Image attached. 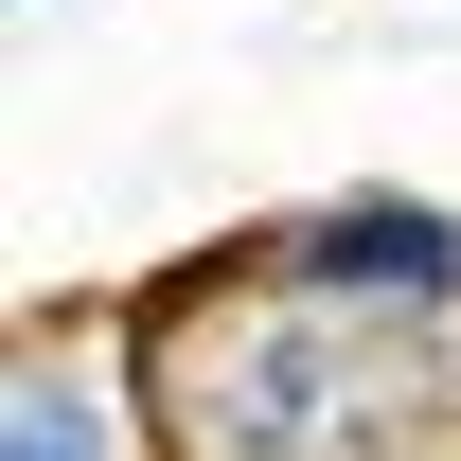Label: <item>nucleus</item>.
Wrapping results in <instances>:
<instances>
[{"label":"nucleus","mask_w":461,"mask_h":461,"mask_svg":"<svg viewBox=\"0 0 461 461\" xmlns=\"http://www.w3.org/2000/svg\"><path fill=\"white\" fill-rule=\"evenodd\" d=\"M124 355L160 461H461V320L408 302H320L177 249L160 285H124Z\"/></svg>","instance_id":"f257e3e1"},{"label":"nucleus","mask_w":461,"mask_h":461,"mask_svg":"<svg viewBox=\"0 0 461 461\" xmlns=\"http://www.w3.org/2000/svg\"><path fill=\"white\" fill-rule=\"evenodd\" d=\"M0 461H160L124 302H18V338H0Z\"/></svg>","instance_id":"7ed1b4c3"},{"label":"nucleus","mask_w":461,"mask_h":461,"mask_svg":"<svg viewBox=\"0 0 461 461\" xmlns=\"http://www.w3.org/2000/svg\"><path fill=\"white\" fill-rule=\"evenodd\" d=\"M249 285H320V302H408V320H461V195L426 177H338V195H285V213L213 230Z\"/></svg>","instance_id":"f03ea898"}]
</instances>
